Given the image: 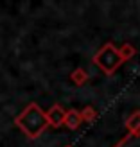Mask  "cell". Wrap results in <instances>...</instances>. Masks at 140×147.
<instances>
[{
    "mask_svg": "<svg viewBox=\"0 0 140 147\" xmlns=\"http://www.w3.org/2000/svg\"><path fill=\"white\" fill-rule=\"evenodd\" d=\"M14 122H16V126L31 138H36L49 124L45 113H43L36 104H29L24 111H22V115L16 117Z\"/></svg>",
    "mask_w": 140,
    "mask_h": 147,
    "instance_id": "cell-1",
    "label": "cell"
},
{
    "mask_svg": "<svg viewBox=\"0 0 140 147\" xmlns=\"http://www.w3.org/2000/svg\"><path fill=\"white\" fill-rule=\"evenodd\" d=\"M120 61H122V57H120V54L113 49V45H106V47L97 54V57H95V63H97L106 74H112V72L120 65Z\"/></svg>",
    "mask_w": 140,
    "mask_h": 147,
    "instance_id": "cell-2",
    "label": "cell"
},
{
    "mask_svg": "<svg viewBox=\"0 0 140 147\" xmlns=\"http://www.w3.org/2000/svg\"><path fill=\"white\" fill-rule=\"evenodd\" d=\"M45 117H47V122L50 124V126H54V127L61 126V124L65 122V111L60 106H52V108H50V111Z\"/></svg>",
    "mask_w": 140,
    "mask_h": 147,
    "instance_id": "cell-3",
    "label": "cell"
},
{
    "mask_svg": "<svg viewBox=\"0 0 140 147\" xmlns=\"http://www.w3.org/2000/svg\"><path fill=\"white\" fill-rule=\"evenodd\" d=\"M79 122H81V115L77 111H68L67 115H65V122L63 124H67L70 129H76L79 126Z\"/></svg>",
    "mask_w": 140,
    "mask_h": 147,
    "instance_id": "cell-4",
    "label": "cell"
}]
</instances>
